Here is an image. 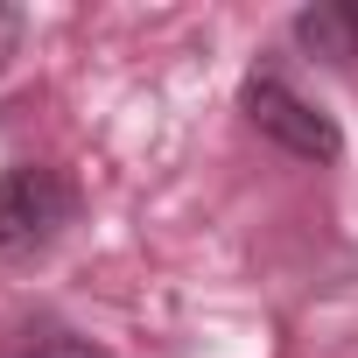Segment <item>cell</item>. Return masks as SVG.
<instances>
[{
    "instance_id": "obj_1",
    "label": "cell",
    "mask_w": 358,
    "mask_h": 358,
    "mask_svg": "<svg viewBox=\"0 0 358 358\" xmlns=\"http://www.w3.org/2000/svg\"><path fill=\"white\" fill-rule=\"evenodd\" d=\"M239 106H246V120H253L274 148H288V155H302V162H337V155H344L337 120H330L323 106H309V99H302L288 78H274V71H253L246 92H239Z\"/></svg>"
},
{
    "instance_id": "obj_2",
    "label": "cell",
    "mask_w": 358,
    "mask_h": 358,
    "mask_svg": "<svg viewBox=\"0 0 358 358\" xmlns=\"http://www.w3.org/2000/svg\"><path fill=\"white\" fill-rule=\"evenodd\" d=\"M71 211H78V197L57 169L15 162L0 176V253H43L71 225Z\"/></svg>"
},
{
    "instance_id": "obj_3",
    "label": "cell",
    "mask_w": 358,
    "mask_h": 358,
    "mask_svg": "<svg viewBox=\"0 0 358 358\" xmlns=\"http://www.w3.org/2000/svg\"><path fill=\"white\" fill-rule=\"evenodd\" d=\"M295 43L330 57V64H358V0H330V8H302L295 15Z\"/></svg>"
},
{
    "instance_id": "obj_4",
    "label": "cell",
    "mask_w": 358,
    "mask_h": 358,
    "mask_svg": "<svg viewBox=\"0 0 358 358\" xmlns=\"http://www.w3.org/2000/svg\"><path fill=\"white\" fill-rule=\"evenodd\" d=\"M15 358H106L92 337H71V330H50V337H36L29 351H15Z\"/></svg>"
},
{
    "instance_id": "obj_5",
    "label": "cell",
    "mask_w": 358,
    "mask_h": 358,
    "mask_svg": "<svg viewBox=\"0 0 358 358\" xmlns=\"http://www.w3.org/2000/svg\"><path fill=\"white\" fill-rule=\"evenodd\" d=\"M22 29H29V15H22V8H0V71H8V57L22 50Z\"/></svg>"
}]
</instances>
